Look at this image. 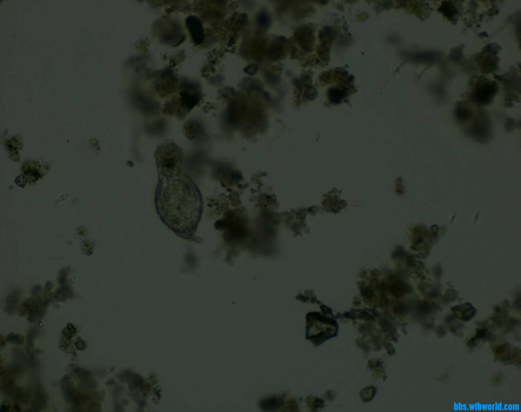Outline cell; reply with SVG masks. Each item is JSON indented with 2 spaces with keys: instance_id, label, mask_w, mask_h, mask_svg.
I'll use <instances>...</instances> for the list:
<instances>
[{
  "instance_id": "obj_1",
  "label": "cell",
  "mask_w": 521,
  "mask_h": 412,
  "mask_svg": "<svg viewBox=\"0 0 521 412\" xmlns=\"http://www.w3.org/2000/svg\"><path fill=\"white\" fill-rule=\"evenodd\" d=\"M157 212L179 237L197 242L195 235L203 211L200 191L185 170L159 175L155 193Z\"/></svg>"
},
{
  "instance_id": "obj_2",
  "label": "cell",
  "mask_w": 521,
  "mask_h": 412,
  "mask_svg": "<svg viewBox=\"0 0 521 412\" xmlns=\"http://www.w3.org/2000/svg\"><path fill=\"white\" fill-rule=\"evenodd\" d=\"M158 174H167L184 170L181 149L173 141H165L155 153Z\"/></svg>"
},
{
  "instance_id": "obj_3",
  "label": "cell",
  "mask_w": 521,
  "mask_h": 412,
  "mask_svg": "<svg viewBox=\"0 0 521 412\" xmlns=\"http://www.w3.org/2000/svg\"><path fill=\"white\" fill-rule=\"evenodd\" d=\"M497 89V84L494 82L483 83L476 88L473 97L479 103H488L495 95Z\"/></svg>"
},
{
  "instance_id": "obj_4",
  "label": "cell",
  "mask_w": 521,
  "mask_h": 412,
  "mask_svg": "<svg viewBox=\"0 0 521 412\" xmlns=\"http://www.w3.org/2000/svg\"><path fill=\"white\" fill-rule=\"evenodd\" d=\"M452 311L458 318L466 322L471 320L476 313L475 308L469 303L453 307Z\"/></svg>"
},
{
  "instance_id": "obj_5",
  "label": "cell",
  "mask_w": 521,
  "mask_h": 412,
  "mask_svg": "<svg viewBox=\"0 0 521 412\" xmlns=\"http://www.w3.org/2000/svg\"><path fill=\"white\" fill-rule=\"evenodd\" d=\"M188 22L189 30L193 37V39L197 41V43H201L203 40L202 27L201 23L194 18H190Z\"/></svg>"
},
{
  "instance_id": "obj_6",
  "label": "cell",
  "mask_w": 521,
  "mask_h": 412,
  "mask_svg": "<svg viewBox=\"0 0 521 412\" xmlns=\"http://www.w3.org/2000/svg\"><path fill=\"white\" fill-rule=\"evenodd\" d=\"M486 330L483 329L477 330L476 334V338L478 339L484 338L486 335Z\"/></svg>"
},
{
  "instance_id": "obj_7",
  "label": "cell",
  "mask_w": 521,
  "mask_h": 412,
  "mask_svg": "<svg viewBox=\"0 0 521 412\" xmlns=\"http://www.w3.org/2000/svg\"><path fill=\"white\" fill-rule=\"evenodd\" d=\"M262 18H259V23L264 25H267L269 23V18L266 15H263Z\"/></svg>"
}]
</instances>
